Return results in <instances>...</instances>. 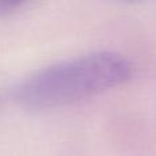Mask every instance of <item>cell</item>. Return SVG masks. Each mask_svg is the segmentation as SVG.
<instances>
[{"mask_svg": "<svg viewBox=\"0 0 156 156\" xmlns=\"http://www.w3.org/2000/svg\"><path fill=\"white\" fill-rule=\"evenodd\" d=\"M132 76V65L112 52H94L38 70L15 88L14 97L27 108H54L90 97Z\"/></svg>", "mask_w": 156, "mask_h": 156, "instance_id": "6da1fadb", "label": "cell"}, {"mask_svg": "<svg viewBox=\"0 0 156 156\" xmlns=\"http://www.w3.org/2000/svg\"><path fill=\"white\" fill-rule=\"evenodd\" d=\"M21 3H8V2H0V14H7L12 11L15 7H19Z\"/></svg>", "mask_w": 156, "mask_h": 156, "instance_id": "7a4b0ae2", "label": "cell"}]
</instances>
